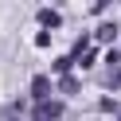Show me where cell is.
<instances>
[{
    "label": "cell",
    "mask_w": 121,
    "mask_h": 121,
    "mask_svg": "<svg viewBox=\"0 0 121 121\" xmlns=\"http://www.w3.org/2000/svg\"><path fill=\"white\" fill-rule=\"evenodd\" d=\"M47 90H51V82H47V78H35V82H31V94L39 98V102L47 98Z\"/></svg>",
    "instance_id": "cell-2"
},
{
    "label": "cell",
    "mask_w": 121,
    "mask_h": 121,
    "mask_svg": "<svg viewBox=\"0 0 121 121\" xmlns=\"http://www.w3.org/2000/svg\"><path fill=\"white\" fill-rule=\"evenodd\" d=\"M109 86H121V70H113V74H109Z\"/></svg>",
    "instance_id": "cell-5"
},
{
    "label": "cell",
    "mask_w": 121,
    "mask_h": 121,
    "mask_svg": "<svg viewBox=\"0 0 121 121\" xmlns=\"http://www.w3.org/2000/svg\"><path fill=\"white\" fill-rule=\"evenodd\" d=\"M113 35H117V27H113V24H105V27H98V39H113Z\"/></svg>",
    "instance_id": "cell-3"
},
{
    "label": "cell",
    "mask_w": 121,
    "mask_h": 121,
    "mask_svg": "<svg viewBox=\"0 0 121 121\" xmlns=\"http://www.w3.org/2000/svg\"><path fill=\"white\" fill-rule=\"evenodd\" d=\"M39 20H43L47 27H55V24H59V12H39Z\"/></svg>",
    "instance_id": "cell-4"
},
{
    "label": "cell",
    "mask_w": 121,
    "mask_h": 121,
    "mask_svg": "<svg viewBox=\"0 0 121 121\" xmlns=\"http://www.w3.org/2000/svg\"><path fill=\"white\" fill-rule=\"evenodd\" d=\"M59 113H63V105H59V102H39V105H35V113H31V121H55Z\"/></svg>",
    "instance_id": "cell-1"
}]
</instances>
